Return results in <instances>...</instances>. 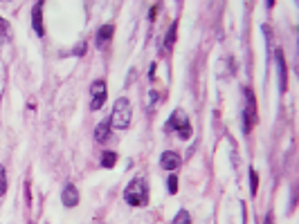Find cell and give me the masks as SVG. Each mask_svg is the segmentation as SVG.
Masks as SVG:
<instances>
[{
    "instance_id": "6da1fadb",
    "label": "cell",
    "mask_w": 299,
    "mask_h": 224,
    "mask_svg": "<svg viewBox=\"0 0 299 224\" xmlns=\"http://www.w3.org/2000/svg\"><path fill=\"white\" fill-rule=\"evenodd\" d=\"M124 200L128 206H146L149 202V186H146L144 177H135L131 179V184L124 191Z\"/></svg>"
},
{
    "instance_id": "7a4b0ae2",
    "label": "cell",
    "mask_w": 299,
    "mask_h": 224,
    "mask_svg": "<svg viewBox=\"0 0 299 224\" xmlns=\"http://www.w3.org/2000/svg\"><path fill=\"white\" fill-rule=\"evenodd\" d=\"M131 119H133V108H131V101L126 97L117 99V103L113 106V114H110V128H117V130H126L131 125Z\"/></svg>"
},
{
    "instance_id": "3957f363",
    "label": "cell",
    "mask_w": 299,
    "mask_h": 224,
    "mask_svg": "<svg viewBox=\"0 0 299 224\" xmlns=\"http://www.w3.org/2000/svg\"><path fill=\"white\" fill-rule=\"evenodd\" d=\"M167 130L178 132V137H180V139H189L191 137V121H189V116H187V112L182 110V108H178V110L171 112L169 123H167Z\"/></svg>"
},
{
    "instance_id": "277c9868",
    "label": "cell",
    "mask_w": 299,
    "mask_h": 224,
    "mask_svg": "<svg viewBox=\"0 0 299 224\" xmlns=\"http://www.w3.org/2000/svg\"><path fill=\"white\" fill-rule=\"evenodd\" d=\"M245 94V108H243V132H250L252 125L257 123V101L250 90H243Z\"/></svg>"
},
{
    "instance_id": "5b68a950",
    "label": "cell",
    "mask_w": 299,
    "mask_h": 224,
    "mask_svg": "<svg viewBox=\"0 0 299 224\" xmlns=\"http://www.w3.org/2000/svg\"><path fill=\"white\" fill-rule=\"evenodd\" d=\"M108 97V90H106V81L97 79L90 85V110H101Z\"/></svg>"
},
{
    "instance_id": "8992f818",
    "label": "cell",
    "mask_w": 299,
    "mask_h": 224,
    "mask_svg": "<svg viewBox=\"0 0 299 224\" xmlns=\"http://www.w3.org/2000/svg\"><path fill=\"white\" fill-rule=\"evenodd\" d=\"M160 166H162L164 170H169V173H173V170L180 166V155H178L176 150H164L162 157H160Z\"/></svg>"
},
{
    "instance_id": "52a82bcc",
    "label": "cell",
    "mask_w": 299,
    "mask_h": 224,
    "mask_svg": "<svg viewBox=\"0 0 299 224\" xmlns=\"http://www.w3.org/2000/svg\"><path fill=\"white\" fill-rule=\"evenodd\" d=\"M61 202H63L65 209H74V206L79 204V191H77V186H74V184H68V186L63 188Z\"/></svg>"
},
{
    "instance_id": "ba28073f",
    "label": "cell",
    "mask_w": 299,
    "mask_h": 224,
    "mask_svg": "<svg viewBox=\"0 0 299 224\" xmlns=\"http://www.w3.org/2000/svg\"><path fill=\"white\" fill-rule=\"evenodd\" d=\"M32 27L38 36L45 34V27H43V0H38L32 9Z\"/></svg>"
},
{
    "instance_id": "9c48e42d",
    "label": "cell",
    "mask_w": 299,
    "mask_h": 224,
    "mask_svg": "<svg viewBox=\"0 0 299 224\" xmlns=\"http://www.w3.org/2000/svg\"><path fill=\"white\" fill-rule=\"evenodd\" d=\"M113 34H115L113 25H101L99 29H97V47H104V45L113 38Z\"/></svg>"
},
{
    "instance_id": "30bf717a",
    "label": "cell",
    "mask_w": 299,
    "mask_h": 224,
    "mask_svg": "<svg viewBox=\"0 0 299 224\" xmlns=\"http://www.w3.org/2000/svg\"><path fill=\"white\" fill-rule=\"evenodd\" d=\"M277 65H279V88L281 92L286 90V83H288V76H286V58H284V52L281 49H277Z\"/></svg>"
},
{
    "instance_id": "8fae6325",
    "label": "cell",
    "mask_w": 299,
    "mask_h": 224,
    "mask_svg": "<svg viewBox=\"0 0 299 224\" xmlns=\"http://www.w3.org/2000/svg\"><path fill=\"white\" fill-rule=\"evenodd\" d=\"M110 134V121H101V123H97L95 128V139L97 141H106Z\"/></svg>"
},
{
    "instance_id": "7c38bea8",
    "label": "cell",
    "mask_w": 299,
    "mask_h": 224,
    "mask_svg": "<svg viewBox=\"0 0 299 224\" xmlns=\"http://www.w3.org/2000/svg\"><path fill=\"white\" fill-rule=\"evenodd\" d=\"M9 38H11V27H9V22L5 20V18H0V47L5 43H9Z\"/></svg>"
},
{
    "instance_id": "4fadbf2b",
    "label": "cell",
    "mask_w": 299,
    "mask_h": 224,
    "mask_svg": "<svg viewBox=\"0 0 299 224\" xmlns=\"http://www.w3.org/2000/svg\"><path fill=\"white\" fill-rule=\"evenodd\" d=\"M176 31H178V25L173 22V25L169 27V31H167V38H164V52H171L173 43H176Z\"/></svg>"
},
{
    "instance_id": "5bb4252c",
    "label": "cell",
    "mask_w": 299,
    "mask_h": 224,
    "mask_svg": "<svg viewBox=\"0 0 299 224\" xmlns=\"http://www.w3.org/2000/svg\"><path fill=\"white\" fill-rule=\"evenodd\" d=\"M115 164H117V152L106 150L104 155H101V166H104V168H113Z\"/></svg>"
},
{
    "instance_id": "9a60e30c",
    "label": "cell",
    "mask_w": 299,
    "mask_h": 224,
    "mask_svg": "<svg viewBox=\"0 0 299 224\" xmlns=\"http://www.w3.org/2000/svg\"><path fill=\"white\" fill-rule=\"evenodd\" d=\"M171 224H191V215H189V211L180 209V211H178V215L173 218V222H171Z\"/></svg>"
},
{
    "instance_id": "2e32d148",
    "label": "cell",
    "mask_w": 299,
    "mask_h": 224,
    "mask_svg": "<svg viewBox=\"0 0 299 224\" xmlns=\"http://www.w3.org/2000/svg\"><path fill=\"white\" fill-rule=\"evenodd\" d=\"M257 188H259V175L254 168H250V193L257 195Z\"/></svg>"
},
{
    "instance_id": "e0dca14e",
    "label": "cell",
    "mask_w": 299,
    "mask_h": 224,
    "mask_svg": "<svg viewBox=\"0 0 299 224\" xmlns=\"http://www.w3.org/2000/svg\"><path fill=\"white\" fill-rule=\"evenodd\" d=\"M7 193V175H5V168L0 164V197Z\"/></svg>"
},
{
    "instance_id": "ac0fdd59",
    "label": "cell",
    "mask_w": 299,
    "mask_h": 224,
    "mask_svg": "<svg viewBox=\"0 0 299 224\" xmlns=\"http://www.w3.org/2000/svg\"><path fill=\"white\" fill-rule=\"evenodd\" d=\"M167 188H169V193H178V177H176V175H169Z\"/></svg>"
},
{
    "instance_id": "d6986e66",
    "label": "cell",
    "mask_w": 299,
    "mask_h": 224,
    "mask_svg": "<svg viewBox=\"0 0 299 224\" xmlns=\"http://www.w3.org/2000/svg\"><path fill=\"white\" fill-rule=\"evenodd\" d=\"M72 54H77V56H81V54H86V43H79L77 47H74V52Z\"/></svg>"
},
{
    "instance_id": "ffe728a7",
    "label": "cell",
    "mask_w": 299,
    "mask_h": 224,
    "mask_svg": "<svg viewBox=\"0 0 299 224\" xmlns=\"http://www.w3.org/2000/svg\"><path fill=\"white\" fill-rule=\"evenodd\" d=\"M155 16H158V7H151V13H149V18H151V20H155Z\"/></svg>"
},
{
    "instance_id": "44dd1931",
    "label": "cell",
    "mask_w": 299,
    "mask_h": 224,
    "mask_svg": "<svg viewBox=\"0 0 299 224\" xmlns=\"http://www.w3.org/2000/svg\"><path fill=\"white\" fill-rule=\"evenodd\" d=\"M266 224H272V215H270V213L266 215Z\"/></svg>"
}]
</instances>
